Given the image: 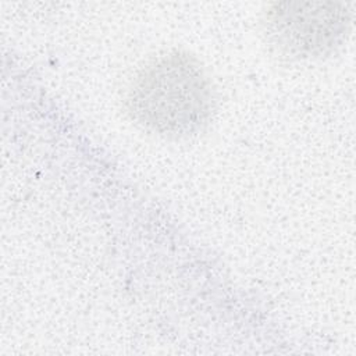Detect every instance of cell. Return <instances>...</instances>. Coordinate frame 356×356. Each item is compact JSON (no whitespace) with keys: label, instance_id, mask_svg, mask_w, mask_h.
<instances>
[{"label":"cell","instance_id":"cell-1","mask_svg":"<svg viewBox=\"0 0 356 356\" xmlns=\"http://www.w3.org/2000/svg\"><path fill=\"white\" fill-rule=\"evenodd\" d=\"M128 111L145 129L167 138L202 131L214 110L211 82L191 54L170 51L143 67L128 90Z\"/></svg>","mask_w":356,"mask_h":356},{"label":"cell","instance_id":"cell-2","mask_svg":"<svg viewBox=\"0 0 356 356\" xmlns=\"http://www.w3.org/2000/svg\"><path fill=\"white\" fill-rule=\"evenodd\" d=\"M350 19L342 3L284 1L266 13L264 32L282 56L314 60L330 56L345 42Z\"/></svg>","mask_w":356,"mask_h":356}]
</instances>
